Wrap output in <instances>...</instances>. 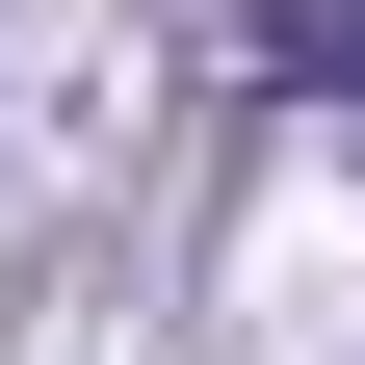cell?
<instances>
[{"label":"cell","mask_w":365,"mask_h":365,"mask_svg":"<svg viewBox=\"0 0 365 365\" xmlns=\"http://www.w3.org/2000/svg\"><path fill=\"white\" fill-rule=\"evenodd\" d=\"M261 78L287 105H365V0H261Z\"/></svg>","instance_id":"6da1fadb"}]
</instances>
